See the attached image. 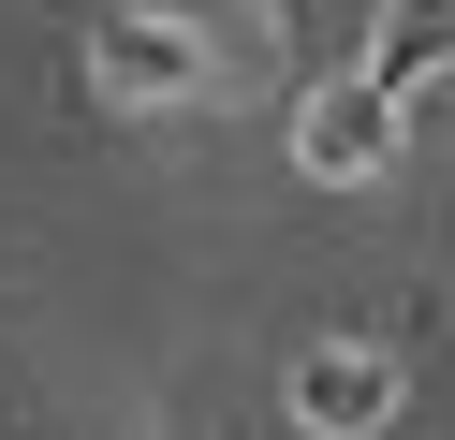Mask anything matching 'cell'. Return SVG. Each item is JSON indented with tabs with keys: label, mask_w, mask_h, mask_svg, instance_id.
<instances>
[{
	"label": "cell",
	"mask_w": 455,
	"mask_h": 440,
	"mask_svg": "<svg viewBox=\"0 0 455 440\" xmlns=\"http://www.w3.org/2000/svg\"><path fill=\"white\" fill-rule=\"evenodd\" d=\"M103 88H118V103H177V88H220L206 74V44H191L177 15H148V0H132V15H103Z\"/></svg>",
	"instance_id": "obj_1"
},
{
	"label": "cell",
	"mask_w": 455,
	"mask_h": 440,
	"mask_svg": "<svg viewBox=\"0 0 455 440\" xmlns=\"http://www.w3.org/2000/svg\"><path fill=\"white\" fill-rule=\"evenodd\" d=\"M294 426L308 440H382L396 426V352H308L294 367Z\"/></svg>",
	"instance_id": "obj_2"
},
{
	"label": "cell",
	"mask_w": 455,
	"mask_h": 440,
	"mask_svg": "<svg viewBox=\"0 0 455 440\" xmlns=\"http://www.w3.org/2000/svg\"><path fill=\"white\" fill-rule=\"evenodd\" d=\"M441 74H455V0H396V15L367 29V88L411 103V88H441Z\"/></svg>",
	"instance_id": "obj_3"
},
{
	"label": "cell",
	"mask_w": 455,
	"mask_h": 440,
	"mask_svg": "<svg viewBox=\"0 0 455 440\" xmlns=\"http://www.w3.org/2000/svg\"><path fill=\"white\" fill-rule=\"evenodd\" d=\"M382 147H396V103H382V88H323V103H308V132H294V162L308 176H367V162H382Z\"/></svg>",
	"instance_id": "obj_4"
},
{
	"label": "cell",
	"mask_w": 455,
	"mask_h": 440,
	"mask_svg": "<svg viewBox=\"0 0 455 440\" xmlns=\"http://www.w3.org/2000/svg\"><path fill=\"white\" fill-rule=\"evenodd\" d=\"M118 15H132V0H118Z\"/></svg>",
	"instance_id": "obj_5"
}]
</instances>
